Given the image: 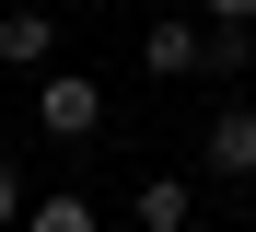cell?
<instances>
[{"label":"cell","instance_id":"cell-3","mask_svg":"<svg viewBox=\"0 0 256 232\" xmlns=\"http://www.w3.org/2000/svg\"><path fill=\"white\" fill-rule=\"evenodd\" d=\"M198 58H210V23H152L140 35V70L152 81H198Z\"/></svg>","mask_w":256,"mask_h":232},{"label":"cell","instance_id":"cell-2","mask_svg":"<svg viewBox=\"0 0 256 232\" xmlns=\"http://www.w3.org/2000/svg\"><path fill=\"white\" fill-rule=\"evenodd\" d=\"M198 174H222V186H256V105H222L198 139Z\"/></svg>","mask_w":256,"mask_h":232},{"label":"cell","instance_id":"cell-1","mask_svg":"<svg viewBox=\"0 0 256 232\" xmlns=\"http://www.w3.org/2000/svg\"><path fill=\"white\" fill-rule=\"evenodd\" d=\"M35 128H47V139H94V128H105V81H94V70H47Z\"/></svg>","mask_w":256,"mask_h":232},{"label":"cell","instance_id":"cell-8","mask_svg":"<svg viewBox=\"0 0 256 232\" xmlns=\"http://www.w3.org/2000/svg\"><path fill=\"white\" fill-rule=\"evenodd\" d=\"M24 209H35V198H24V174H12V163H0V232H12Z\"/></svg>","mask_w":256,"mask_h":232},{"label":"cell","instance_id":"cell-9","mask_svg":"<svg viewBox=\"0 0 256 232\" xmlns=\"http://www.w3.org/2000/svg\"><path fill=\"white\" fill-rule=\"evenodd\" d=\"M198 12H210V23H256V0H198Z\"/></svg>","mask_w":256,"mask_h":232},{"label":"cell","instance_id":"cell-5","mask_svg":"<svg viewBox=\"0 0 256 232\" xmlns=\"http://www.w3.org/2000/svg\"><path fill=\"white\" fill-rule=\"evenodd\" d=\"M210 81H233V70H256V23H210V58H198Z\"/></svg>","mask_w":256,"mask_h":232},{"label":"cell","instance_id":"cell-7","mask_svg":"<svg viewBox=\"0 0 256 232\" xmlns=\"http://www.w3.org/2000/svg\"><path fill=\"white\" fill-rule=\"evenodd\" d=\"M24 232H94V198H35Z\"/></svg>","mask_w":256,"mask_h":232},{"label":"cell","instance_id":"cell-4","mask_svg":"<svg viewBox=\"0 0 256 232\" xmlns=\"http://www.w3.org/2000/svg\"><path fill=\"white\" fill-rule=\"evenodd\" d=\"M47 58H58V12H35V0L0 12V70H47Z\"/></svg>","mask_w":256,"mask_h":232},{"label":"cell","instance_id":"cell-6","mask_svg":"<svg viewBox=\"0 0 256 232\" xmlns=\"http://www.w3.org/2000/svg\"><path fill=\"white\" fill-rule=\"evenodd\" d=\"M140 232H186V174H152L140 186Z\"/></svg>","mask_w":256,"mask_h":232}]
</instances>
